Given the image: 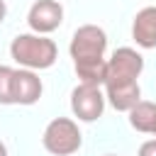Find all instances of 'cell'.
I'll use <instances>...</instances> for the list:
<instances>
[{"instance_id": "13", "label": "cell", "mask_w": 156, "mask_h": 156, "mask_svg": "<svg viewBox=\"0 0 156 156\" xmlns=\"http://www.w3.org/2000/svg\"><path fill=\"white\" fill-rule=\"evenodd\" d=\"M5 15H7V5H5V0H0V22L5 20Z\"/></svg>"}, {"instance_id": "2", "label": "cell", "mask_w": 156, "mask_h": 156, "mask_svg": "<svg viewBox=\"0 0 156 156\" xmlns=\"http://www.w3.org/2000/svg\"><path fill=\"white\" fill-rule=\"evenodd\" d=\"M105 49H107V34L98 24H83L73 32L71 37V58L73 66H85V63H98L105 61Z\"/></svg>"}, {"instance_id": "15", "label": "cell", "mask_w": 156, "mask_h": 156, "mask_svg": "<svg viewBox=\"0 0 156 156\" xmlns=\"http://www.w3.org/2000/svg\"><path fill=\"white\" fill-rule=\"evenodd\" d=\"M105 156H115V154H105Z\"/></svg>"}, {"instance_id": "7", "label": "cell", "mask_w": 156, "mask_h": 156, "mask_svg": "<svg viewBox=\"0 0 156 156\" xmlns=\"http://www.w3.org/2000/svg\"><path fill=\"white\" fill-rule=\"evenodd\" d=\"M41 98V80L29 68H15L12 76V105H34Z\"/></svg>"}, {"instance_id": "6", "label": "cell", "mask_w": 156, "mask_h": 156, "mask_svg": "<svg viewBox=\"0 0 156 156\" xmlns=\"http://www.w3.org/2000/svg\"><path fill=\"white\" fill-rule=\"evenodd\" d=\"M63 22V7L58 0H37L27 12V24L34 34H51Z\"/></svg>"}, {"instance_id": "5", "label": "cell", "mask_w": 156, "mask_h": 156, "mask_svg": "<svg viewBox=\"0 0 156 156\" xmlns=\"http://www.w3.org/2000/svg\"><path fill=\"white\" fill-rule=\"evenodd\" d=\"M71 110L80 122H95L105 112V95L100 85H88L80 83L71 93Z\"/></svg>"}, {"instance_id": "1", "label": "cell", "mask_w": 156, "mask_h": 156, "mask_svg": "<svg viewBox=\"0 0 156 156\" xmlns=\"http://www.w3.org/2000/svg\"><path fill=\"white\" fill-rule=\"evenodd\" d=\"M10 56L20 68L44 71L51 68L58 58V46L46 34H17L10 44Z\"/></svg>"}, {"instance_id": "12", "label": "cell", "mask_w": 156, "mask_h": 156, "mask_svg": "<svg viewBox=\"0 0 156 156\" xmlns=\"http://www.w3.org/2000/svg\"><path fill=\"white\" fill-rule=\"evenodd\" d=\"M136 156H156V139H149L139 146V154Z\"/></svg>"}, {"instance_id": "11", "label": "cell", "mask_w": 156, "mask_h": 156, "mask_svg": "<svg viewBox=\"0 0 156 156\" xmlns=\"http://www.w3.org/2000/svg\"><path fill=\"white\" fill-rule=\"evenodd\" d=\"M12 76L15 68L0 66V105H12Z\"/></svg>"}, {"instance_id": "16", "label": "cell", "mask_w": 156, "mask_h": 156, "mask_svg": "<svg viewBox=\"0 0 156 156\" xmlns=\"http://www.w3.org/2000/svg\"><path fill=\"white\" fill-rule=\"evenodd\" d=\"M154 136H156V129H154Z\"/></svg>"}, {"instance_id": "9", "label": "cell", "mask_w": 156, "mask_h": 156, "mask_svg": "<svg viewBox=\"0 0 156 156\" xmlns=\"http://www.w3.org/2000/svg\"><path fill=\"white\" fill-rule=\"evenodd\" d=\"M105 100H110V105L117 112H129L141 100V88H139V83L112 85V88H105Z\"/></svg>"}, {"instance_id": "4", "label": "cell", "mask_w": 156, "mask_h": 156, "mask_svg": "<svg viewBox=\"0 0 156 156\" xmlns=\"http://www.w3.org/2000/svg\"><path fill=\"white\" fill-rule=\"evenodd\" d=\"M141 71H144V56L132 46H119L107 58V76H105L102 85L112 88V85L139 83L136 78L141 76Z\"/></svg>"}, {"instance_id": "3", "label": "cell", "mask_w": 156, "mask_h": 156, "mask_svg": "<svg viewBox=\"0 0 156 156\" xmlns=\"http://www.w3.org/2000/svg\"><path fill=\"white\" fill-rule=\"evenodd\" d=\"M41 144L54 156H71L80 149L83 134L71 117H56L46 124V129L41 134Z\"/></svg>"}, {"instance_id": "10", "label": "cell", "mask_w": 156, "mask_h": 156, "mask_svg": "<svg viewBox=\"0 0 156 156\" xmlns=\"http://www.w3.org/2000/svg\"><path fill=\"white\" fill-rule=\"evenodd\" d=\"M129 124L141 134H154V129H156V102L139 100L129 110Z\"/></svg>"}, {"instance_id": "8", "label": "cell", "mask_w": 156, "mask_h": 156, "mask_svg": "<svg viewBox=\"0 0 156 156\" xmlns=\"http://www.w3.org/2000/svg\"><path fill=\"white\" fill-rule=\"evenodd\" d=\"M132 39L141 49H156V5L141 7L132 22Z\"/></svg>"}, {"instance_id": "14", "label": "cell", "mask_w": 156, "mask_h": 156, "mask_svg": "<svg viewBox=\"0 0 156 156\" xmlns=\"http://www.w3.org/2000/svg\"><path fill=\"white\" fill-rule=\"evenodd\" d=\"M0 156H7V149H5V144L0 141Z\"/></svg>"}]
</instances>
